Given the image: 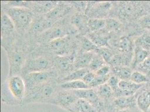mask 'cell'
Here are the masks:
<instances>
[{
	"label": "cell",
	"mask_w": 150,
	"mask_h": 112,
	"mask_svg": "<svg viewBox=\"0 0 150 112\" xmlns=\"http://www.w3.org/2000/svg\"><path fill=\"white\" fill-rule=\"evenodd\" d=\"M143 85V84H137L128 80H120L118 89L116 92L120 94L119 97L131 96Z\"/></svg>",
	"instance_id": "ba28073f"
},
{
	"label": "cell",
	"mask_w": 150,
	"mask_h": 112,
	"mask_svg": "<svg viewBox=\"0 0 150 112\" xmlns=\"http://www.w3.org/2000/svg\"><path fill=\"white\" fill-rule=\"evenodd\" d=\"M82 45L83 50L85 52H91L94 50H96L98 47L90 40L89 38L83 37L82 39Z\"/></svg>",
	"instance_id": "d6a6232c"
},
{
	"label": "cell",
	"mask_w": 150,
	"mask_h": 112,
	"mask_svg": "<svg viewBox=\"0 0 150 112\" xmlns=\"http://www.w3.org/2000/svg\"><path fill=\"white\" fill-rule=\"evenodd\" d=\"M15 26L12 20L6 13H2L1 18V31L2 37L9 35L13 31Z\"/></svg>",
	"instance_id": "9a60e30c"
},
{
	"label": "cell",
	"mask_w": 150,
	"mask_h": 112,
	"mask_svg": "<svg viewBox=\"0 0 150 112\" xmlns=\"http://www.w3.org/2000/svg\"><path fill=\"white\" fill-rule=\"evenodd\" d=\"M67 40L65 37L59 38L51 40L50 43V48L54 51L59 52L64 50L67 45Z\"/></svg>",
	"instance_id": "f1b7e54d"
},
{
	"label": "cell",
	"mask_w": 150,
	"mask_h": 112,
	"mask_svg": "<svg viewBox=\"0 0 150 112\" xmlns=\"http://www.w3.org/2000/svg\"><path fill=\"white\" fill-rule=\"evenodd\" d=\"M115 112H138L133 109H127V110H117Z\"/></svg>",
	"instance_id": "f6af8a7d"
},
{
	"label": "cell",
	"mask_w": 150,
	"mask_h": 112,
	"mask_svg": "<svg viewBox=\"0 0 150 112\" xmlns=\"http://www.w3.org/2000/svg\"><path fill=\"white\" fill-rule=\"evenodd\" d=\"M69 10V7L64 5H58L55 7L50 13H47L46 18L52 21L59 19L61 17L64 15Z\"/></svg>",
	"instance_id": "ffe728a7"
},
{
	"label": "cell",
	"mask_w": 150,
	"mask_h": 112,
	"mask_svg": "<svg viewBox=\"0 0 150 112\" xmlns=\"http://www.w3.org/2000/svg\"><path fill=\"white\" fill-rule=\"evenodd\" d=\"M137 68L138 69V71L142 72L147 77L150 76V55Z\"/></svg>",
	"instance_id": "836d02e7"
},
{
	"label": "cell",
	"mask_w": 150,
	"mask_h": 112,
	"mask_svg": "<svg viewBox=\"0 0 150 112\" xmlns=\"http://www.w3.org/2000/svg\"><path fill=\"white\" fill-rule=\"evenodd\" d=\"M61 86L63 89L73 90L88 89L90 88L89 86L86 84H85L82 80H76L66 82L62 84Z\"/></svg>",
	"instance_id": "7402d4cb"
},
{
	"label": "cell",
	"mask_w": 150,
	"mask_h": 112,
	"mask_svg": "<svg viewBox=\"0 0 150 112\" xmlns=\"http://www.w3.org/2000/svg\"><path fill=\"white\" fill-rule=\"evenodd\" d=\"M95 51L97 54L102 57L105 62H110L113 58L114 56L112 51L106 47H98Z\"/></svg>",
	"instance_id": "1f68e13d"
},
{
	"label": "cell",
	"mask_w": 150,
	"mask_h": 112,
	"mask_svg": "<svg viewBox=\"0 0 150 112\" xmlns=\"http://www.w3.org/2000/svg\"><path fill=\"white\" fill-rule=\"evenodd\" d=\"M23 63V55L17 52L12 53L10 58V73L11 77L17 73Z\"/></svg>",
	"instance_id": "5bb4252c"
},
{
	"label": "cell",
	"mask_w": 150,
	"mask_h": 112,
	"mask_svg": "<svg viewBox=\"0 0 150 112\" xmlns=\"http://www.w3.org/2000/svg\"><path fill=\"white\" fill-rule=\"evenodd\" d=\"M69 111L72 112H100L92 103L83 99L77 100Z\"/></svg>",
	"instance_id": "8fae6325"
},
{
	"label": "cell",
	"mask_w": 150,
	"mask_h": 112,
	"mask_svg": "<svg viewBox=\"0 0 150 112\" xmlns=\"http://www.w3.org/2000/svg\"><path fill=\"white\" fill-rule=\"evenodd\" d=\"M50 67V62L47 58L40 57L30 60L26 66L25 71L28 74L45 71Z\"/></svg>",
	"instance_id": "52a82bcc"
},
{
	"label": "cell",
	"mask_w": 150,
	"mask_h": 112,
	"mask_svg": "<svg viewBox=\"0 0 150 112\" xmlns=\"http://www.w3.org/2000/svg\"><path fill=\"white\" fill-rule=\"evenodd\" d=\"M7 4L12 7H26L31 6V2L29 1H8Z\"/></svg>",
	"instance_id": "8d00e7d4"
},
{
	"label": "cell",
	"mask_w": 150,
	"mask_h": 112,
	"mask_svg": "<svg viewBox=\"0 0 150 112\" xmlns=\"http://www.w3.org/2000/svg\"><path fill=\"white\" fill-rule=\"evenodd\" d=\"M130 80L137 84L144 85V84L149 81V77L140 71H135L132 72Z\"/></svg>",
	"instance_id": "f546056e"
},
{
	"label": "cell",
	"mask_w": 150,
	"mask_h": 112,
	"mask_svg": "<svg viewBox=\"0 0 150 112\" xmlns=\"http://www.w3.org/2000/svg\"><path fill=\"white\" fill-rule=\"evenodd\" d=\"M119 25V23L114 19H110L106 20V26L110 30L118 28Z\"/></svg>",
	"instance_id": "b9f144b4"
},
{
	"label": "cell",
	"mask_w": 150,
	"mask_h": 112,
	"mask_svg": "<svg viewBox=\"0 0 150 112\" xmlns=\"http://www.w3.org/2000/svg\"><path fill=\"white\" fill-rule=\"evenodd\" d=\"M105 61L98 54L94 55L93 58L88 66V68L92 72H96L99 69H100L101 67L104 66Z\"/></svg>",
	"instance_id": "4316f807"
},
{
	"label": "cell",
	"mask_w": 150,
	"mask_h": 112,
	"mask_svg": "<svg viewBox=\"0 0 150 112\" xmlns=\"http://www.w3.org/2000/svg\"><path fill=\"white\" fill-rule=\"evenodd\" d=\"M53 87L48 84L44 83L32 89L29 96V101H40L50 98L53 93Z\"/></svg>",
	"instance_id": "3957f363"
},
{
	"label": "cell",
	"mask_w": 150,
	"mask_h": 112,
	"mask_svg": "<svg viewBox=\"0 0 150 112\" xmlns=\"http://www.w3.org/2000/svg\"><path fill=\"white\" fill-rule=\"evenodd\" d=\"M92 39L93 42L98 47L99 46L100 47H103V46L105 45L108 42V38H107L101 37H93Z\"/></svg>",
	"instance_id": "7bdbcfd3"
},
{
	"label": "cell",
	"mask_w": 150,
	"mask_h": 112,
	"mask_svg": "<svg viewBox=\"0 0 150 112\" xmlns=\"http://www.w3.org/2000/svg\"><path fill=\"white\" fill-rule=\"evenodd\" d=\"M89 70L87 69H78L70 74L67 77H66L63 81H76V80H82L83 76L86 75Z\"/></svg>",
	"instance_id": "484cf974"
},
{
	"label": "cell",
	"mask_w": 150,
	"mask_h": 112,
	"mask_svg": "<svg viewBox=\"0 0 150 112\" xmlns=\"http://www.w3.org/2000/svg\"><path fill=\"white\" fill-rule=\"evenodd\" d=\"M137 106L142 112H147L150 108V90H146L137 98Z\"/></svg>",
	"instance_id": "2e32d148"
},
{
	"label": "cell",
	"mask_w": 150,
	"mask_h": 112,
	"mask_svg": "<svg viewBox=\"0 0 150 112\" xmlns=\"http://www.w3.org/2000/svg\"><path fill=\"white\" fill-rule=\"evenodd\" d=\"M94 55L92 52L82 53L75 60V67L78 69H86L88 67Z\"/></svg>",
	"instance_id": "ac0fdd59"
},
{
	"label": "cell",
	"mask_w": 150,
	"mask_h": 112,
	"mask_svg": "<svg viewBox=\"0 0 150 112\" xmlns=\"http://www.w3.org/2000/svg\"><path fill=\"white\" fill-rule=\"evenodd\" d=\"M109 78H110V75L105 76V77H100V76H96V77L95 78L94 81L89 85V87L90 88L98 87L101 85L106 83L108 81V80L109 79Z\"/></svg>",
	"instance_id": "d590c367"
},
{
	"label": "cell",
	"mask_w": 150,
	"mask_h": 112,
	"mask_svg": "<svg viewBox=\"0 0 150 112\" xmlns=\"http://www.w3.org/2000/svg\"><path fill=\"white\" fill-rule=\"evenodd\" d=\"M6 13L12 20L17 29L24 30L30 25L33 13L26 7H12L7 9Z\"/></svg>",
	"instance_id": "6da1fadb"
},
{
	"label": "cell",
	"mask_w": 150,
	"mask_h": 112,
	"mask_svg": "<svg viewBox=\"0 0 150 112\" xmlns=\"http://www.w3.org/2000/svg\"><path fill=\"white\" fill-rule=\"evenodd\" d=\"M88 26L91 31H98L106 26V20L103 19L91 18L88 20Z\"/></svg>",
	"instance_id": "d4e9b609"
},
{
	"label": "cell",
	"mask_w": 150,
	"mask_h": 112,
	"mask_svg": "<svg viewBox=\"0 0 150 112\" xmlns=\"http://www.w3.org/2000/svg\"><path fill=\"white\" fill-rule=\"evenodd\" d=\"M78 99V97L73 91H63L58 93L54 101L57 105L69 110Z\"/></svg>",
	"instance_id": "8992f818"
},
{
	"label": "cell",
	"mask_w": 150,
	"mask_h": 112,
	"mask_svg": "<svg viewBox=\"0 0 150 112\" xmlns=\"http://www.w3.org/2000/svg\"><path fill=\"white\" fill-rule=\"evenodd\" d=\"M96 93L99 97L103 99H108L111 98L113 94V90L106 82L97 87Z\"/></svg>",
	"instance_id": "cb8c5ba5"
},
{
	"label": "cell",
	"mask_w": 150,
	"mask_h": 112,
	"mask_svg": "<svg viewBox=\"0 0 150 112\" xmlns=\"http://www.w3.org/2000/svg\"><path fill=\"white\" fill-rule=\"evenodd\" d=\"M72 4L75 6L77 10H79L80 12L84 11L85 10H86L88 4L87 2H83V1H72L71 2Z\"/></svg>",
	"instance_id": "60d3db41"
},
{
	"label": "cell",
	"mask_w": 150,
	"mask_h": 112,
	"mask_svg": "<svg viewBox=\"0 0 150 112\" xmlns=\"http://www.w3.org/2000/svg\"><path fill=\"white\" fill-rule=\"evenodd\" d=\"M66 32L64 30V29L61 28H55L53 30L50 31V33L48 34V39H50L51 40L59 38L64 37V35Z\"/></svg>",
	"instance_id": "e575fe53"
},
{
	"label": "cell",
	"mask_w": 150,
	"mask_h": 112,
	"mask_svg": "<svg viewBox=\"0 0 150 112\" xmlns=\"http://www.w3.org/2000/svg\"><path fill=\"white\" fill-rule=\"evenodd\" d=\"M96 75L94 72L88 71V73L83 76L82 81L89 86V85L94 81L95 78L96 77Z\"/></svg>",
	"instance_id": "ab89813d"
},
{
	"label": "cell",
	"mask_w": 150,
	"mask_h": 112,
	"mask_svg": "<svg viewBox=\"0 0 150 112\" xmlns=\"http://www.w3.org/2000/svg\"><path fill=\"white\" fill-rule=\"evenodd\" d=\"M150 112V109H149V111H148V112Z\"/></svg>",
	"instance_id": "bcb514c9"
},
{
	"label": "cell",
	"mask_w": 150,
	"mask_h": 112,
	"mask_svg": "<svg viewBox=\"0 0 150 112\" xmlns=\"http://www.w3.org/2000/svg\"><path fill=\"white\" fill-rule=\"evenodd\" d=\"M114 76L118 77L120 80H128L131 79L132 71L131 69L125 66H114L112 69Z\"/></svg>",
	"instance_id": "44dd1931"
},
{
	"label": "cell",
	"mask_w": 150,
	"mask_h": 112,
	"mask_svg": "<svg viewBox=\"0 0 150 112\" xmlns=\"http://www.w3.org/2000/svg\"><path fill=\"white\" fill-rule=\"evenodd\" d=\"M114 104L118 110L133 109L137 106V98L134 96L118 97L114 101Z\"/></svg>",
	"instance_id": "30bf717a"
},
{
	"label": "cell",
	"mask_w": 150,
	"mask_h": 112,
	"mask_svg": "<svg viewBox=\"0 0 150 112\" xmlns=\"http://www.w3.org/2000/svg\"><path fill=\"white\" fill-rule=\"evenodd\" d=\"M7 88L13 98L18 101H22L24 97L25 82L19 76L14 75L7 81Z\"/></svg>",
	"instance_id": "7a4b0ae2"
},
{
	"label": "cell",
	"mask_w": 150,
	"mask_h": 112,
	"mask_svg": "<svg viewBox=\"0 0 150 112\" xmlns=\"http://www.w3.org/2000/svg\"><path fill=\"white\" fill-rule=\"evenodd\" d=\"M111 7V4L109 2H103L96 4V5H92L91 7L86 11V13L88 11L90 15H92L93 19H99L100 16L102 15H105L107 11L109 10Z\"/></svg>",
	"instance_id": "4fadbf2b"
},
{
	"label": "cell",
	"mask_w": 150,
	"mask_h": 112,
	"mask_svg": "<svg viewBox=\"0 0 150 112\" xmlns=\"http://www.w3.org/2000/svg\"><path fill=\"white\" fill-rule=\"evenodd\" d=\"M136 47H140L150 52V32H145L135 41Z\"/></svg>",
	"instance_id": "603a6c76"
},
{
	"label": "cell",
	"mask_w": 150,
	"mask_h": 112,
	"mask_svg": "<svg viewBox=\"0 0 150 112\" xmlns=\"http://www.w3.org/2000/svg\"><path fill=\"white\" fill-rule=\"evenodd\" d=\"M120 79L115 76H112L110 77L109 79L107 82L108 85L112 89L113 91L116 92L118 89V84H119Z\"/></svg>",
	"instance_id": "74e56055"
},
{
	"label": "cell",
	"mask_w": 150,
	"mask_h": 112,
	"mask_svg": "<svg viewBox=\"0 0 150 112\" xmlns=\"http://www.w3.org/2000/svg\"><path fill=\"white\" fill-rule=\"evenodd\" d=\"M140 7L137 2H122L119 6V12L124 18H131L140 12Z\"/></svg>",
	"instance_id": "9c48e42d"
},
{
	"label": "cell",
	"mask_w": 150,
	"mask_h": 112,
	"mask_svg": "<svg viewBox=\"0 0 150 112\" xmlns=\"http://www.w3.org/2000/svg\"><path fill=\"white\" fill-rule=\"evenodd\" d=\"M118 50L123 53H129L132 49V42L131 39L127 37H123L119 39L118 44Z\"/></svg>",
	"instance_id": "83f0119b"
},
{
	"label": "cell",
	"mask_w": 150,
	"mask_h": 112,
	"mask_svg": "<svg viewBox=\"0 0 150 112\" xmlns=\"http://www.w3.org/2000/svg\"><path fill=\"white\" fill-rule=\"evenodd\" d=\"M73 92L79 99H83L92 103L100 112H103V105L100 98L94 90L91 89L73 90Z\"/></svg>",
	"instance_id": "277c9868"
},
{
	"label": "cell",
	"mask_w": 150,
	"mask_h": 112,
	"mask_svg": "<svg viewBox=\"0 0 150 112\" xmlns=\"http://www.w3.org/2000/svg\"><path fill=\"white\" fill-rule=\"evenodd\" d=\"M142 25L150 27V16H147L146 18H144L142 20Z\"/></svg>",
	"instance_id": "ee69618b"
},
{
	"label": "cell",
	"mask_w": 150,
	"mask_h": 112,
	"mask_svg": "<svg viewBox=\"0 0 150 112\" xmlns=\"http://www.w3.org/2000/svg\"><path fill=\"white\" fill-rule=\"evenodd\" d=\"M150 55V52L140 47H136L132 61V67L137 68Z\"/></svg>",
	"instance_id": "e0dca14e"
},
{
	"label": "cell",
	"mask_w": 150,
	"mask_h": 112,
	"mask_svg": "<svg viewBox=\"0 0 150 112\" xmlns=\"http://www.w3.org/2000/svg\"><path fill=\"white\" fill-rule=\"evenodd\" d=\"M75 62V56H59L56 59V63L58 69L62 71H67L71 69Z\"/></svg>",
	"instance_id": "d6986e66"
},
{
	"label": "cell",
	"mask_w": 150,
	"mask_h": 112,
	"mask_svg": "<svg viewBox=\"0 0 150 112\" xmlns=\"http://www.w3.org/2000/svg\"><path fill=\"white\" fill-rule=\"evenodd\" d=\"M110 69L108 66L104 65L101 67L100 69L96 71L95 73L96 76H100V77H105L109 75Z\"/></svg>",
	"instance_id": "f35d334b"
},
{
	"label": "cell",
	"mask_w": 150,
	"mask_h": 112,
	"mask_svg": "<svg viewBox=\"0 0 150 112\" xmlns=\"http://www.w3.org/2000/svg\"><path fill=\"white\" fill-rule=\"evenodd\" d=\"M52 74L47 71L32 72L28 74L26 77V81L28 86L29 88H34L38 85L47 83L50 80Z\"/></svg>",
	"instance_id": "5b68a950"
},
{
	"label": "cell",
	"mask_w": 150,
	"mask_h": 112,
	"mask_svg": "<svg viewBox=\"0 0 150 112\" xmlns=\"http://www.w3.org/2000/svg\"><path fill=\"white\" fill-rule=\"evenodd\" d=\"M58 4L57 1H36L32 2L31 6L34 12L39 13H48Z\"/></svg>",
	"instance_id": "7c38bea8"
},
{
	"label": "cell",
	"mask_w": 150,
	"mask_h": 112,
	"mask_svg": "<svg viewBox=\"0 0 150 112\" xmlns=\"http://www.w3.org/2000/svg\"><path fill=\"white\" fill-rule=\"evenodd\" d=\"M86 17L81 14L76 13L72 18V23L79 29H83L85 25H88V20Z\"/></svg>",
	"instance_id": "4dcf8cb0"
}]
</instances>
